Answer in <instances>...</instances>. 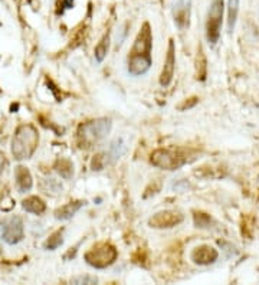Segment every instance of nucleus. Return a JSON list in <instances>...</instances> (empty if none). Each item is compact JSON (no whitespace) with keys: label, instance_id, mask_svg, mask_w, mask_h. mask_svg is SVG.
I'll use <instances>...</instances> for the list:
<instances>
[{"label":"nucleus","instance_id":"17","mask_svg":"<svg viewBox=\"0 0 259 285\" xmlns=\"http://www.w3.org/2000/svg\"><path fill=\"white\" fill-rule=\"evenodd\" d=\"M238 12H239V0H229V4H228V29H229V32H232L235 29Z\"/></svg>","mask_w":259,"mask_h":285},{"label":"nucleus","instance_id":"9","mask_svg":"<svg viewBox=\"0 0 259 285\" xmlns=\"http://www.w3.org/2000/svg\"><path fill=\"white\" fill-rule=\"evenodd\" d=\"M191 0H174L173 17L178 29H186L190 25Z\"/></svg>","mask_w":259,"mask_h":285},{"label":"nucleus","instance_id":"5","mask_svg":"<svg viewBox=\"0 0 259 285\" xmlns=\"http://www.w3.org/2000/svg\"><path fill=\"white\" fill-rule=\"evenodd\" d=\"M222 17H223V0H213L206 22V38L212 45H216L220 38Z\"/></svg>","mask_w":259,"mask_h":285},{"label":"nucleus","instance_id":"18","mask_svg":"<svg viewBox=\"0 0 259 285\" xmlns=\"http://www.w3.org/2000/svg\"><path fill=\"white\" fill-rule=\"evenodd\" d=\"M109 163H111V159H109L107 151L98 153V154H95V156L92 157V160H91V169H92L94 172H99V170H102V169Z\"/></svg>","mask_w":259,"mask_h":285},{"label":"nucleus","instance_id":"12","mask_svg":"<svg viewBox=\"0 0 259 285\" xmlns=\"http://www.w3.org/2000/svg\"><path fill=\"white\" fill-rule=\"evenodd\" d=\"M14 177H16V188L19 190V193H26L32 189L33 182H32V176L26 167H23V166L16 167Z\"/></svg>","mask_w":259,"mask_h":285},{"label":"nucleus","instance_id":"11","mask_svg":"<svg viewBox=\"0 0 259 285\" xmlns=\"http://www.w3.org/2000/svg\"><path fill=\"white\" fill-rule=\"evenodd\" d=\"M219 254L218 251L209 245H202V246H197L193 249L190 258L194 264L197 265H209V264H213L216 259H218Z\"/></svg>","mask_w":259,"mask_h":285},{"label":"nucleus","instance_id":"23","mask_svg":"<svg viewBox=\"0 0 259 285\" xmlns=\"http://www.w3.org/2000/svg\"><path fill=\"white\" fill-rule=\"evenodd\" d=\"M95 277H89V275H80V277H75L71 280L72 284H96Z\"/></svg>","mask_w":259,"mask_h":285},{"label":"nucleus","instance_id":"26","mask_svg":"<svg viewBox=\"0 0 259 285\" xmlns=\"http://www.w3.org/2000/svg\"><path fill=\"white\" fill-rule=\"evenodd\" d=\"M258 107H259V105H258Z\"/></svg>","mask_w":259,"mask_h":285},{"label":"nucleus","instance_id":"15","mask_svg":"<svg viewBox=\"0 0 259 285\" xmlns=\"http://www.w3.org/2000/svg\"><path fill=\"white\" fill-rule=\"evenodd\" d=\"M125 151H127V146H125V143H124L123 137L115 138V140L109 144V149L108 151H107L109 159H111V163H115L121 156H124Z\"/></svg>","mask_w":259,"mask_h":285},{"label":"nucleus","instance_id":"25","mask_svg":"<svg viewBox=\"0 0 259 285\" xmlns=\"http://www.w3.org/2000/svg\"><path fill=\"white\" fill-rule=\"evenodd\" d=\"M1 252H3V251H1V248H0V255H1Z\"/></svg>","mask_w":259,"mask_h":285},{"label":"nucleus","instance_id":"8","mask_svg":"<svg viewBox=\"0 0 259 285\" xmlns=\"http://www.w3.org/2000/svg\"><path fill=\"white\" fill-rule=\"evenodd\" d=\"M4 231L1 239L9 245H14L23 239V222L19 216H12L10 219H3Z\"/></svg>","mask_w":259,"mask_h":285},{"label":"nucleus","instance_id":"13","mask_svg":"<svg viewBox=\"0 0 259 285\" xmlns=\"http://www.w3.org/2000/svg\"><path fill=\"white\" fill-rule=\"evenodd\" d=\"M85 204L84 200H77V202H69L65 206H61L59 209L55 210V217L59 219V220H68L71 217L74 216L82 206Z\"/></svg>","mask_w":259,"mask_h":285},{"label":"nucleus","instance_id":"7","mask_svg":"<svg viewBox=\"0 0 259 285\" xmlns=\"http://www.w3.org/2000/svg\"><path fill=\"white\" fill-rule=\"evenodd\" d=\"M183 222V215L176 210H163L156 213L149 219V225L156 229H169L174 228Z\"/></svg>","mask_w":259,"mask_h":285},{"label":"nucleus","instance_id":"24","mask_svg":"<svg viewBox=\"0 0 259 285\" xmlns=\"http://www.w3.org/2000/svg\"><path fill=\"white\" fill-rule=\"evenodd\" d=\"M190 99L191 101H187V99H186L183 104H180V105H178V109H180V111H186V109L193 108V107L197 104V98L194 96V98H190Z\"/></svg>","mask_w":259,"mask_h":285},{"label":"nucleus","instance_id":"1","mask_svg":"<svg viewBox=\"0 0 259 285\" xmlns=\"http://www.w3.org/2000/svg\"><path fill=\"white\" fill-rule=\"evenodd\" d=\"M151 48L153 35L149 23H144L137 35L134 45L128 54L127 68L133 77L144 75L151 67Z\"/></svg>","mask_w":259,"mask_h":285},{"label":"nucleus","instance_id":"2","mask_svg":"<svg viewBox=\"0 0 259 285\" xmlns=\"http://www.w3.org/2000/svg\"><path fill=\"white\" fill-rule=\"evenodd\" d=\"M38 143H39V134L36 128L30 124L20 125L16 130V134L12 140V153L14 159L17 160L30 159L38 147Z\"/></svg>","mask_w":259,"mask_h":285},{"label":"nucleus","instance_id":"19","mask_svg":"<svg viewBox=\"0 0 259 285\" xmlns=\"http://www.w3.org/2000/svg\"><path fill=\"white\" fill-rule=\"evenodd\" d=\"M108 48H109V35L107 33L101 42L96 45L95 48V59L96 62H102L104 59H105V56L108 54Z\"/></svg>","mask_w":259,"mask_h":285},{"label":"nucleus","instance_id":"6","mask_svg":"<svg viewBox=\"0 0 259 285\" xmlns=\"http://www.w3.org/2000/svg\"><path fill=\"white\" fill-rule=\"evenodd\" d=\"M186 163V159L176 151L170 150H156L151 154V164L164 170H176Z\"/></svg>","mask_w":259,"mask_h":285},{"label":"nucleus","instance_id":"21","mask_svg":"<svg viewBox=\"0 0 259 285\" xmlns=\"http://www.w3.org/2000/svg\"><path fill=\"white\" fill-rule=\"evenodd\" d=\"M62 244H64V231L61 229V231L54 232V233L49 236V239L45 242V249L55 251L56 248H59Z\"/></svg>","mask_w":259,"mask_h":285},{"label":"nucleus","instance_id":"14","mask_svg":"<svg viewBox=\"0 0 259 285\" xmlns=\"http://www.w3.org/2000/svg\"><path fill=\"white\" fill-rule=\"evenodd\" d=\"M22 206H23V209H25L26 212L33 213V215H42V213L46 210V204H45V202L42 200L41 197H38V196H30V197L25 199V200L22 202Z\"/></svg>","mask_w":259,"mask_h":285},{"label":"nucleus","instance_id":"20","mask_svg":"<svg viewBox=\"0 0 259 285\" xmlns=\"http://www.w3.org/2000/svg\"><path fill=\"white\" fill-rule=\"evenodd\" d=\"M41 189L45 193H48V194L49 193L51 194H56V193L62 191V185L56 179H45V180H42Z\"/></svg>","mask_w":259,"mask_h":285},{"label":"nucleus","instance_id":"22","mask_svg":"<svg viewBox=\"0 0 259 285\" xmlns=\"http://www.w3.org/2000/svg\"><path fill=\"white\" fill-rule=\"evenodd\" d=\"M193 219H194V225L197 228H207L210 225V216L202 212H196Z\"/></svg>","mask_w":259,"mask_h":285},{"label":"nucleus","instance_id":"10","mask_svg":"<svg viewBox=\"0 0 259 285\" xmlns=\"http://www.w3.org/2000/svg\"><path fill=\"white\" fill-rule=\"evenodd\" d=\"M174 68H176V52H174V42L170 41L169 43V51H167V58L164 62L163 71L160 75V84L162 87H169L174 75Z\"/></svg>","mask_w":259,"mask_h":285},{"label":"nucleus","instance_id":"16","mask_svg":"<svg viewBox=\"0 0 259 285\" xmlns=\"http://www.w3.org/2000/svg\"><path fill=\"white\" fill-rule=\"evenodd\" d=\"M55 170L61 175V177H64V179H71V177L74 176V164L71 160L68 159H61V160H58L56 164H55Z\"/></svg>","mask_w":259,"mask_h":285},{"label":"nucleus","instance_id":"3","mask_svg":"<svg viewBox=\"0 0 259 285\" xmlns=\"http://www.w3.org/2000/svg\"><path fill=\"white\" fill-rule=\"evenodd\" d=\"M112 122L109 118H98L80 125L78 128V143L81 147H92L104 140L111 131Z\"/></svg>","mask_w":259,"mask_h":285},{"label":"nucleus","instance_id":"4","mask_svg":"<svg viewBox=\"0 0 259 285\" xmlns=\"http://www.w3.org/2000/svg\"><path fill=\"white\" fill-rule=\"evenodd\" d=\"M117 257H118L117 249L111 244H107V242H99V244L94 245L84 255L86 264L94 267L96 270H104L109 265H112L115 262Z\"/></svg>","mask_w":259,"mask_h":285}]
</instances>
